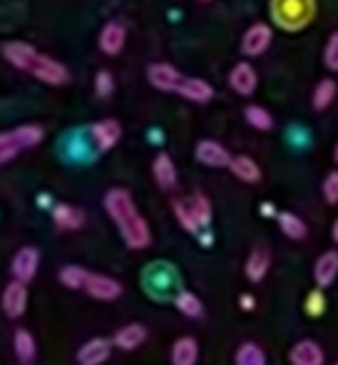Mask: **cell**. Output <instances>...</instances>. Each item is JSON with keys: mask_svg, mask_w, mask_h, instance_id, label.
<instances>
[{"mask_svg": "<svg viewBox=\"0 0 338 365\" xmlns=\"http://www.w3.org/2000/svg\"><path fill=\"white\" fill-rule=\"evenodd\" d=\"M102 204H105L107 217L115 221L117 231H120V236L125 239L127 249L145 251L147 246L152 244L150 224H147V219L140 214L135 199H132V194L127 192V189H122V187L110 189V192L105 194V199H102Z\"/></svg>", "mask_w": 338, "mask_h": 365, "instance_id": "1", "label": "cell"}, {"mask_svg": "<svg viewBox=\"0 0 338 365\" xmlns=\"http://www.w3.org/2000/svg\"><path fill=\"white\" fill-rule=\"evenodd\" d=\"M120 140H122V125L117 120H112V117L92 122L85 130L73 132V137H70L73 154H78V159H83V162H90V159L115 149L120 145Z\"/></svg>", "mask_w": 338, "mask_h": 365, "instance_id": "2", "label": "cell"}, {"mask_svg": "<svg viewBox=\"0 0 338 365\" xmlns=\"http://www.w3.org/2000/svg\"><path fill=\"white\" fill-rule=\"evenodd\" d=\"M316 0H269L271 23L284 33H301L316 20Z\"/></svg>", "mask_w": 338, "mask_h": 365, "instance_id": "3", "label": "cell"}, {"mask_svg": "<svg viewBox=\"0 0 338 365\" xmlns=\"http://www.w3.org/2000/svg\"><path fill=\"white\" fill-rule=\"evenodd\" d=\"M45 140V130L40 125H20L15 130L0 132V167L13 162L23 149H33Z\"/></svg>", "mask_w": 338, "mask_h": 365, "instance_id": "4", "label": "cell"}, {"mask_svg": "<svg viewBox=\"0 0 338 365\" xmlns=\"http://www.w3.org/2000/svg\"><path fill=\"white\" fill-rule=\"evenodd\" d=\"M271 45H274V25L264 23V20H256V23H252L247 30H244L239 50H242L244 58L252 63V60L269 53Z\"/></svg>", "mask_w": 338, "mask_h": 365, "instance_id": "5", "label": "cell"}, {"mask_svg": "<svg viewBox=\"0 0 338 365\" xmlns=\"http://www.w3.org/2000/svg\"><path fill=\"white\" fill-rule=\"evenodd\" d=\"M28 73L33 75L38 82L50 85V87H63V85H68V82L73 80L68 65H63L60 60L50 58V55H45V53H38V58L33 60V65H30Z\"/></svg>", "mask_w": 338, "mask_h": 365, "instance_id": "6", "label": "cell"}, {"mask_svg": "<svg viewBox=\"0 0 338 365\" xmlns=\"http://www.w3.org/2000/svg\"><path fill=\"white\" fill-rule=\"evenodd\" d=\"M127 45V25L122 20H107L97 33V48L107 58H117Z\"/></svg>", "mask_w": 338, "mask_h": 365, "instance_id": "7", "label": "cell"}, {"mask_svg": "<svg viewBox=\"0 0 338 365\" xmlns=\"http://www.w3.org/2000/svg\"><path fill=\"white\" fill-rule=\"evenodd\" d=\"M145 77H147V82L155 87V90L174 92V95H177L179 85H182V80H184V75L179 73V70L174 68L172 63H162V60H160V63H150V65H147Z\"/></svg>", "mask_w": 338, "mask_h": 365, "instance_id": "8", "label": "cell"}, {"mask_svg": "<svg viewBox=\"0 0 338 365\" xmlns=\"http://www.w3.org/2000/svg\"><path fill=\"white\" fill-rule=\"evenodd\" d=\"M227 82L239 97H252L259 90V70L249 60H242V63H237L229 70Z\"/></svg>", "mask_w": 338, "mask_h": 365, "instance_id": "9", "label": "cell"}, {"mask_svg": "<svg viewBox=\"0 0 338 365\" xmlns=\"http://www.w3.org/2000/svg\"><path fill=\"white\" fill-rule=\"evenodd\" d=\"M234 154L217 140H199L194 145V159L209 169H227Z\"/></svg>", "mask_w": 338, "mask_h": 365, "instance_id": "10", "label": "cell"}, {"mask_svg": "<svg viewBox=\"0 0 338 365\" xmlns=\"http://www.w3.org/2000/svg\"><path fill=\"white\" fill-rule=\"evenodd\" d=\"M83 291L87 293V296H92V298H97V301H105V303H110V301H117V298L122 296V284L117 279H112V276H105V274H87V279H85V286H83Z\"/></svg>", "mask_w": 338, "mask_h": 365, "instance_id": "11", "label": "cell"}, {"mask_svg": "<svg viewBox=\"0 0 338 365\" xmlns=\"http://www.w3.org/2000/svg\"><path fill=\"white\" fill-rule=\"evenodd\" d=\"M38 266H40V251L35 249V246H23V249L13 256L10 271H13L15 281L28 286L30 281L35 279V274H38Z\"/></svg>", "mask_w": 338, "mask_h": 365, "instance_id": "12", "label": "cell"}, {"mask_svg": "<svg viewBox=\"0 0 338 365\" xmlns=\"http://www.w3.org/2000/svg\"><path fill=\"white\" fill-rule=\"evenodd\" d=\"M40 50L33 48L30 43H23V40H10V43L3 45V58L8 65H13L15 70H25L28 73L33 60L38 58Z\"/></svg>", "mask_w": 338, "mask_h": 365, "instance_id": "13", "label": "cell"}, {"mask_svg": "<svg viewBox=\"0 0 338 365\" xmlns=\"http://www.w3.org/2000/svg\"><path fill=\"white\" fill-rule=\"evenodd\" d=\"M152 177H155L157 187H160L162 192L177 189V184H179L177 164H174V159L169 157L167 152H160L155 157V162H152Z\"/></svg>", "mask_w": 338, "mask_h": 365, "instance_id": "14", "label": "cell"}, {"mask_svg": "<svg viewBox=\"0 0 338 365\" xmlns=\"http://www.w3.org/2000/svg\"><path fill=\"white\" fill-rule=\"evenodd\" d=\"M0 303H3L5 316L20 318L25 313V308H28V286L20 284V281H10V284L5 286Z\"/></svg>", "mask_w": 338, "mask_h": 365, "instance_id": "15", "label": "cell"}, {"mask_svg": "<svg viewBox=\"0 0 338 365\" xmlns=\"http://www.w3.org/2000/svg\"><path fill=\"white\" fill-rule=\"evenodd\" d=\"M177 95L187 102H194V105H207L214 100V87L202 77H184Z\"/></svg>", "mask_w": 338, "mask_h": 365, "instance_id": "16", "label": "cell"}, {"mask_svg": "<svg viewBox=\"0 0 338 365\" xmlns=\"http://www.w3.org/2000/svg\"><path fill=\"white\" fill-rule=\"evenodd\" d=\"M289 361L291 365H324L326 353L316 341L304 338V341L294 343V348L289 351Z\"/></svg>", "mask_w": 338, "mask_h": 365, "instance_id": "17", "label": "cell"}, {"mask_svg": "<svg viewBox=\"0 0 338 365\" xmlns=\"http://www.w3.org/2000/svg\"><path fill=\"white\" fill-rule=\"evenodd\" d=\"M338 279V251H324L314 264V281L321 291L334 286Z\"/></svg>", "mask_w": 338, "mask_h": 365, "instance_id": "18", "label": "cell"}, {"mask_svg": "<svg viewBox=\"0 0 338 365\" xmlns=\"http://www.w3.org/2000/svg\"><path fill=\"white\" fill-rule=\"evenodd\" d=\"M110 353H112L110 338H90V341L78 351V363L80 365H102V363H107Z\"/></svg>", "mask_w": 338, "mask_h": 365, "instance_id": "19", "label": "cell"}, {"mask_svg": "<svg viewBox=\"0 0 338 365\" xmlns=\"http://www.w3.org/2000/svg\"><path fill=\"white\" fill-rule=\"evenodd\" d=\"M227 169L244 184H259L261 177H264L259 162L249 157V154H237V157H232V162H229Z\"/></svg>", "mask_w": 338, "mask_h": 365, "instance_id": "20", "label": "cell"}, {"mask_svg": "<svg viewBox=\"0 0 338 365\" xmlns=\"http://www.w3.org/2000/svg\"><path fill=\"white\" fill-rule=\"evenodd\" d=\"M338 100V82L334 77H321L311 90V107L316 112H326Z\"/></svg>", "mask_w": 338, "mask_h": 365, "instance_id": "21", "label": "cell"}, {"mask_svg": "<svg viewBox=\"0 0 338 365\" xmlns=\"http://www.w3.org/2000/svg\"><path fill=\"white\" fill-rule=\"evenodd\" d=\"M147 341V328L142 323H127L112 338V346L120 348V351H137L142 343Z\"/></svg>", "mask_w": 338, "mask_h": 365, "instance_id": "22", "label": "cell"}, {"mask_svg": "<svg viewBox=\"0 0 338 365\" xmlns=\"http://www.w3.org/2000/svg\"><path fill=\"white\" fill-rule=\"evenodd\" d=\"M269 269H271L269 249L256 246L252 254H249L247 264H244V274H247V279L252 281V284H261V281L266 279V274H269Z\"/></svg>", "mask_w": 338, "mask_h": 365, "instance_id": "23", "label": "cell"}, {"mask_svg": "<svg viewBox=\"0 0 338 365\" xmlns=\"http://www.w3.org/2000/svg\"><path fill=\"white\" fill-rule=\"evenodd\" d=\"M169 361L172 365H197L199 361V343L192 336H182L174 341L172 351H169Z\"/></svg>", "mask_w": 338, "mask_h": 365, "instance_id": "24", "label": "cell"}, {"mask_svg": "<svg viewBox=\"0 0 338 365\" xmlns=\"http://www.w3.org/2000/svg\"><path fill=\"white\" fill-rule=\"evenodd\" d=\"M53 221L60 231H78L85 224V212L73 204H58L53 209Z\"/></svg>", "mask_w": 338, "mask_h": 365, "instance_id": "25", "label": "cell"}, {"mask_svg": "<svg viewBox=\"0 0 338 365\" xmlns=\"http://www.w3.org/2000/svg\"><path fill=\"white\" fill-rule=\"evenodd\" d=\"M276 221H279V229H281V234H284L286 239L304 241L306 236H309V226H306V221L301 219L299 214L279 212V214H276Z\"/></svg>", "mask_w": 338, "mask_h": 365, "instance_id": "26", "label": "cell"}, {"mask_svg": "<svg viewBox=\"0 0 338 365\" xmlns=\"http://www.w3.org/2000/svg\"><path fill=\"white\" fill-rule=\"evenodd\" d=\"M244 122L256 132H271L276 125L274 115H271L264 105H256V102H249V105L244 107Z\"/></svg>", "mask_w": 338, "mask_h": 365, "instance_id": "27", "label": "cell"}, {"mask_svg": "<svg viewBox=\"0 0 338 365\" xmlns=\"http://www.w3.org/2000/svg\"><path fill=\"white\" fill-rule=\"evenodd\" d=\"M13 346H15V356L23 365H33L35 358H38V346H35V338L30 331L25 328H18L13 338Z\"/></svg>", "mask_w": 338, "mask_h": 365, "instance_id": "28", "label": "cell"}, {"mask_svg": "<svg viewBox=\"0 0 338 365\" xmlns=\"http://www.w3.org/2000/svg\"><path fill=\"white\" fill-rule=\"evenodd\" d=\"M187 202H189V207H192V214H194V219H197L199 229L207 231L209 224H212V217H214V209H212L209 197L202 192H197V194H192V197H187Z\"/></svg>", "mask_w": 338, "mask_h": 365, "instance_id": "29", "label": "cell"}, {"mask_svg": "<svg viewBox=\"0 0 338 365\" xmlns=\"http://www.w3.org/2000/svg\"><path fill=\"white\" fill-rule=\"evenodd\" d=\"M174 306H177V311L187 318H202L204 316L202 298L192 291H179L177 296H174Z\"/></svg>", "mask_w": 338, "mask_h": 365, "instance_id": "30", "label": "cell"}, {"mask_svg": "<svg viewBox=\"0 0 338 365\" xmlns=\"http://www.w3.org/2000/svg\"><path fill=\"white\" fill-rule=\"evenodd\" d=\"M234 365H266V353L259 343L247 341L234 353Z\"/></svg>", "mask_w": 338, "mask_h": 365, "instance_id": "31", "label": "cell"}, {"mask_svg": "<svg viewBox=\"0 0 338 365\" xmlns=\"http://www.w3.org/2000/svg\"><path fill=\"white\" fill-rule=\"evenodd\" d=\"M172 212H174V217H177L179 226H182L184 231H189V234H194V236L202 234V229H199V224H197V219H194L192 207H189L187 199H174Z\"/></svg>", "mask_w": 338, "mask_h": 365, "instance_id": "32", "label": "cell"}, {"mask_svg": "<svg viewBox=\"0 0 338 365\" xmlns=\"http://www.w3.org/2000/svg\"><path fill=\"white\" fill-rule=\"evenodd\" d=\"M87 274H90L87 269L73 264V266H65V269H60L58 276H60V284H63L65 289H70V291H83Z\"/></svg>", "mask_w": 338, "mask_h": 365, "instance_id": "33", "label": "cell"}, {"mask_svg": "<svg viewBox=\"0 0 338 365\" xmlns=\"http://www.w3.org/2000/svg\"><path fill=\"white\" fill-rule=\"evenodd\" d=\"M321 60H324V68L329 70L331 75H338V30L329 33L324 43V50H321Z\"/></svg>", "mask_w": 338, "mask_h": 365, "instance_id": "34", "label": "cell"}, {"mask_svg": "<svg viewBox=\"0 0 338 365\" xmlns=\"http://www.w3.org/2000/svg\"><path fill=\"white\" fill-rule=\"evenodd\" d=\"M92 87H95V95L100 97V100H110V97L115 95V87H117L115 75H112L110 70H97Z\"/></svg>", "mask_w": 338, "mask_h": 365, "instance_id": "35", "label": "cell"}, {"mask_svg": "<svg viewBox=\"0 0 338 365\" xmlns=\"http://www.w3.org/2000/svg\"><path fill=\"white\" fill-rule=\"evenodd\" d=\"M321 194H324L326 204H338V169H334V172H329L324 177V184H321Z\"/></svg>", "mask_w": 338, "mask_h": 365, "instance_id": "36", "label": "cell"}, {"mask_svg": "<svg viewBox=\"0 0 338 365\" xmlns=\"http://www.w3.org/2000/svg\"><path fill=\"white\" fill-rule=\"evenodd\" d=\"M324 311H326V296L321 293V289L311 291L309 296H306V313L316 318V316H321Z\"/></svg>", "mask_w": 338, "mask_h": 365, "instance_id": "37", "label": "cell"}, {"mask_svg": "<svg viewBox=\"0 0 338 365\" xmlns=\"http://www.w3.org/2000/svg\"><path fill=\"white\" fill-rule=\"evenodd\" d=\"M289 142H291L294 147L304 149V147L311 142L309 130H306V127H289Z\"/></svg>", "mask_w": 338, "mask_h": 365, "instance_id": "38", "label": "cell"}, {"mask_svg": "<svg viewBox=\"0 0 338 365\" xmlns=\"http://www.w3.org/2000/svg\"><path fill=\"white\" fill-rule=\"evenodd\" d=\"M239 303H242V308H244V311H254V306H256V298L252 296V293H244V296L239 298Z\"/></svg>", "mask_w": 338, "mask_h": 365, "instance_id": "39", "label": "cell"}, {"mask_svg": "<svg viewBox=\"0 0 338 365\" xmlns=\"http://www.w3.org/2000/svg\"><path fill=\"white\" fill-rule=\"evenodd\" d=\"M331 239H334V244L338 246V217L334 221V226H331Z\"/></svg>", "mask_w": 338, "mask_h": 365, "instance_id": "40", "label": "cell"}, {"mask_svg": "<svg viewBox=\"0 0 338 365\" xmlns=\"http://www.w3.org/2000/svg\"><path fill=\"white\" fill-rule=\"evenodd\" d=\"M261 212H264V214H266V217H271V214H274V209H271V207H269V204H264V207H261Z\"/></svg>", "mask_w": 338, "mask_h": 365, "instance_id": "41", "label": "cell"}, {"mask_svg": "<svg viewBox=\"0 0 338 365\" xmlns=\"http://www.w3.org/2000/svg\"><path fill=\"white\" fill-rule=\"evenodd\" d=\"M334 162L338 164V142H336V147H334Z\"/></svg>", "mask_w": 338, "mask_h": 365, "instance_id": "42", "label": "cell"}, {"mask_svg": "<svg viewBox=\"0 0 338 365\" xmlns=\"http://www.w3.org/2000/svg\"><path fill=\"white\" fill-rule=\"evenodd\" d=\"M197 3H214V0H197Z\"/></svg>", "mask_w": 338, "mask_h": 365, "instance_id": "43", "label": "cell"}, {"mask_svg": "<svg viewBox=\"0 0 338 365\" xmlns=\"http://www.w3.org/2000/svg\"><path fill=\"white\" fill-rule=\"evenodd\" d=\"M336 365H338V363H336Z\"/></svg>", "mask_w": 338, "mask_h": 365, "instance_id": "44", "label": "cell"}]
</instances>
